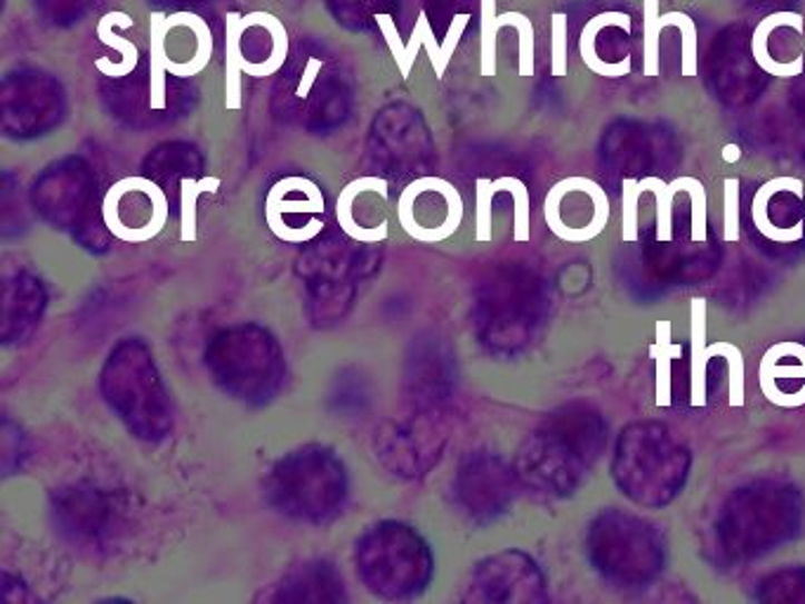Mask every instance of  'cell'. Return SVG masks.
<instances>
[{
	"instance_id": "cell-1",
	"label": "cell",
	"mask_w": 805,
	"mask_h": 604,
	"mask_svg": "<svg viewBox=\"0 0 805 604\" xmlns=\"http://www.w3.org/2000/svg\"><path fill=\"white\" fill-rule=\"evenodd\" d=\"M381 246L333 231L305 244L296 271L307 288V315L317 328L341 324L355 305L362 281L381 267Z\"/></svg>"
},
{
	"instance_id": "cell-2",
	"label": "cell",
	"mask_w": 805,
	"mask_h": 604,
	"mask_svg": "<svg viewBox=\"0 0 805 604\" xmlns=\"http://www.w3.org/2000/svg\"><path fill=\"white\" fill-rule=\"evenodd\" d=\"M100 389L132 437L161 442L173 433V402L145 340L126 338L111 349Z\"/></svg>"
},
{
	"instance_id": "cell-3",
	"label": "cell",
	"mask_w": 805,
	"mask_h": 604,
	"mask_svg": "<svg viewBox=\"0 0 805 604\" xmlns=\"http://www.w3.org/2000/svg\"><path fill=\"white\" fill-rule=\"evenodd\" d=\"M265 496L284 517L310 524L328 522L343 511L347 498L345 465L326 446H303L272 467Z\"/></svg>"
},
{
	"instance_id": "cell-4",
	"label": "cell",
	"mask_w": 805,
	"mask_h": 604,
	"mask_svg": "<svg viewBox=\"0 0 805 604\" xmlns=\"http://www.w3.org/2000/svg\"><path fill=\"white\" fill-rule=\"evenodd\" d=\"M208 374L225 395L261 406L284 385V353L267 328L237 324L215 334L206 349Z\"/></svg>"
},
{
	"instance_id": "cell-5",
	"label": "cell",
	"mask_w": 805,
	"mask_h": 604,
	"mask_svg": "<svg viewBox=\"0 0 805 604\" xmlns=\"http://www.w3.org/2000/svg\"><path fill=\"white\" fill-rule=\"evenodd\" d=\"M355 560L364 586L383 600L416 597L433 576L428 543L402 522L371 527L357 543Z\"/></svg>"
},
{
	"instance_id": "cell-6",
	"label": "cell",
	"mask_w": 805,
	"mask_h": 604,
	"mask_svg": "<svg viewBox=\"0 0 805 604\" xmlns=\"http://www.w3.org/2000/svg\"><path fill=\"white\" fill-rule=\"evenodd\" d=\"M444 444V408L409 406L406 414L379 427L373 452L387 473L402 479H419L440 463Z\"/></svg>"
},
{
	"instance_id": "cell-7",
	"label": "cell",
	"mask_w": 805,
	"mask_h": 604,
	"mask_svg": "<svg viewBox=\"0 0 805 604\" xmlns=\"http://www.w3.org/2000/svg\"><path fill=\"white\" fill-rule=\"evenodd\" d=\"M610 199L591 178H565L546 194V225L560 241L588 244L610 222Z\"/></svg>"
},
{
	"instance_id": "cell-8",
	"label": "cell",
	"mask_w": 805,
	"mask_h": 604,
	"mask_svg": "<svg viewBox=\"0 0 805 604\" xmlns=\"http://www.w3.org/2000/svg\"><path fill=\"white\" fill-rule=\"evenodd\" d=\"M400 225L411 237L438 244L449 239L461 225L463 201L454 185L442 178H419L411 182L397 201Z\"/></svg>"
},
{
	"instance_id": "cell-9",
	"label": "cell",
	"mask_w": 805,
	"mask_h": 604,
	"mask_svg": "<svg viewBox=\"0 0 805 604\" xmlns=\"http://www.w3.org/2000/svg\"><path fill=\"white\" fill-rule=\"evenodd\" d=\"M326 201L322 189L307 178L279 180L265 199V222L274 237L286 244L305 246L322 237Z\"/></svg>"
},
{
	"instance_id": "cell-10",
	"label": "cell",
	"mask_w": 805,
	"mask_h": 604,
	"mask_svg": "<svg viewBox=\"0 0 805 604\" xmlns=\"http://www.w3.org/2000/svg\"><path fill=\"white\" fill-rule=\"evenodd\" d=\"M50 513L57 532L84 548L102 545L119 522L116 503L90 484H69L55 489L50 496Z\"/></svg>"
},
{
	"instance_id": "cell-11",
	"label": "cell",
	"mask_w": 805,
	"mask_h": 604,
	"mask_svg": "<svg viewBox=\"0 0 805 604\" xmlns=\"http://www.w3.org/2000/svg\"><path fill=\"white\" fill-rule=\"evenodd\" d=\"M454 357L442 336L414 338L404 364V397L416 408H444L454 389Z\"/></svg>"
},
{
	"instance_id": "cell-12",
	"label": "cell",
	"mask_w": 805,
	"mask_h": 604,
	"mask_svg": "<svg viewBox=\"0 0 805 604\" xmlns=\"http://www.w3.org/2000/svg\"><path fill=\"white\" fill-rule=\"evenodd\" d=\"M102 216L116 239L126 244H145L166 227L170 204L164 189L154 180L145 178L140 194H137V204H132V208H126L124 204L105 197Z\"/></svg>"
},
{
	"instance_id": "cell-13",
	"label": "cell",
	"mask_w": 805,
	"mask_h": 604,
	"mask_svg": "<svg viewBox=\"0 0 805 604\" xmlns=\"http://www.w3.org/2000/svg\"><path fill=\"white\" fill-rule=\"evenodd\" d=\"M33 208L50 227L76 231L90 212L92 189L78 172H57L50 178L36 182L33 187Z\"/></svg>"
},
{
	"instance_id": "cell-14",
	"label": "cell",
	"mask_w": 805,
	"mask_h": 604,
	"mask_svg": "<svg viewBox=\"0 0 805 604\" xmlns=\"http://www.w3.org/2000/svg\"><path fill=\"white\" fill-rule=\"evenodd\" d=\"M48 307V294L41 279L29 271H17L3 284V324L0 338L6 345L27 343L41 326Z\"/></svg>"
},
{
	"instance_id": "cell-15",
	"label": "cell",
	"mask_w": 805,
	"mask_h": 604,
	"mask_svg": "<svg viewBox=\"0 0 805 604\" xmlns=\"http://www.w3.org/2000/svg\"><path fill=\"white\" fill-rule=\"evenodd\" d=\"M347 593L343 586V576L328 562H305L296 570L284 574L282 581L265 593L255 597V602H303V604H336L345 602Z\"/></svg>"
},
{
	"instance_id": "cell-16",
	"label": "cell",
	"mask_w": 805,
	"mask_h": 604,
	"mask_svg": "<svg viewBox=\"0 0 805 604\" xmlns=\"http://www.w3.org/2000/svg\"><path fill=\"white\" fill-rule=\"evenodd\" d=\"M645 76H659V36L666 27H678L683 36V76H697V27L685 12H659V0H645Z\"/></svg>"
},
{
	"instance_id": "cell-17",
	"label": "cell",
	"mask_w": 805,
	"mask_h": 604,
	"mask_svg": "<svg viewBox=\"0 0 805 604\" xmlns=\"http://www.w3.org/2000/svg\"><path fill=\"white\" fill-rule=\"evenodd\" d=\"M779 191H792L794 197L803 199V182L798 178H773L763 187H758L752 201V220L758 234H763L765 239H770L775 244H796L805 234L803 220H798L794 227H779L770 218V199L777 197Z\"/></svg>"
},
{
	"instance_id": "cell-18",
	"label": "cell",
	"mask_w": 805,
	"mask_h": 604,
	"mask_svg": "<svg viewBox=\"0 0 805 604\" xmlns=\"http://www.w3.org/2000/svg\"><path fill=\"white\" fill-rule=\"evenodd\" d=\"M605 27H619L624 33H631V29H634L631 27V17H628L626 12H602V14H596L593 19H588V24L583 27L581 38H579V52H581L583 65L591 69L596 76H602V78L631 76V71H634L631 55H626L624 60H619L615 65H607L602 57H598L596 36Z\"/></svg>"
},
{
	"instance_id": "cell-19",
	"label": "cell",
	"mask_w": 805,
	"mask_h": 604,
	"mask_svg": "<svg viewBox=\"0 0 805 604\" xmlns=\"http://www.w3.org/2000/svg\"><path fill=\"white\" fill-rule=\"evenodd\" d=\"M706 321L709 303L704 298L690 300V404L706 406V368H709V345H706Z\"/></svg>"
},
{
	"instance_id": "cell-20",
	"label": "cell",
	"mask_w": 805,
	"mask_h": 604,
	"mask_svg": "<svg viewBox=\"0 0 805 604\" xmlns=\"http://www.w3.org/2000/svg\"><path fill=\"white\" fill-rule=\"evenodd\" d=\"M777 27H792L798 33H803V17L798 12H775L770 17L760 19V24L754 31L752 38V50H754V60L756 65L768 73V76H777V78H794L803 73V57H796L794 62H775L768 50V38Z\"/></svg>"
},
{
	"instance_id": "cell-21",
	"label": "cell",
	"mask_w": 805,
	"mask_h": 604,
	"mask_svg": "<svg viewBox=\"0 0 805 604\" xmlns=\"http://www.w3.org/2000/svg\"><path fill=\"white\" fill-rule=\"evenodd\" d=\"M242 24H244V29L265 27L269 31V36H272V52H269L267 60L261 62V65H255V62H248L244 57L242 71H246V76H253V78H265V76L277 73L284 67L286 57H288V33H286L284 24H282V19H277L269 12H251V14H246L242 19Z\"/></svg>"
},
{
	"instance_id": "cell-22",
	"label": "cell",
	"mask_w": 805,
	"mask_h": 604,
	"mask_svg": "<svg viewBox=\"0 0 805 604\" xmlns=\"http://www.w3.org/2000/svg\"><path fill=\"white\" fill-rule=\"evenodd\" d=\"M166 14L151 12L149 14V107L154 111L166 109Z\"/></svg>"
},
{
	"instance_id": "cell-23",
	"label": "cell",
	"mask_w": 805,
	"mask_h": 604,
	"mask_svg": "<svg viewBox=\"0 0 805 604\" xmlns=\"http://www.w3.org/2000/svg\"><path fill=\"white\" fill-rule=\"evenodd\" d=\"M166 27L168 31L175 29V27H189L196 36V55L192 57V60L187 65H180V62H166V69L170 76H178V78H189V76H196L199 71L206 69L210 55H213V36H210V29L206 24V19H202L199 14L194 12H175L170 17H166Z\"/></svg>"
},
{
	"instance_id": "cell-24",
	"label": "cell",
	"mask_w": 805,
	"mask_h": 604,
	"mask_svg": "<svg viewBox=\"0 0 805 604\" xmlns=\"http://www.w3.org/2000/svg\"><path fill=\"white\" fill-rule=\"evenodd\" d=\"M132 24H135V19L128 17L126 12H109L100 19V24H97V38H100L105 46L119 50L124 55L121 65H109V60H105V57H100V60L95 62V67L100 69L105 76L121 78V76H128L137 67V48L132 43H128L126 38L114 36V27L130 29Z\"/></svg>"
},
{
	"instance_id": "cell-25",
	"label": "cell",
	"mask_w": 805,
	"mask_h": 604,
	"mask_svg": "<svg viewBox=\"0 0 805 604\" xmlns=\"http://www.w3.org/2000/svg\"><path fill=\"white\" fill-rule=\"evenodd\" d=\"M671 321H657L655 343L650 345V357L655 359V385H657V406H671V364L683 357V345L671 343Z\"/></svg>"
},
{
	"instance_id": "cell-26",
	"label": "cell",
	"mask_w": 805,
	"mask_h": 604,
	"mask_svg": "<svg viewBox=\"0 0 805 604\" xmlns=\"http://www.w3.org/2000/svg\"><path fill=\"white\" fill-rule=\"evenodd\" d=\"M242 14L239 12H227L225 17V105L227 109H239L242 107V36H244V24H242Z\"/></svg>"
},
{
	"instance_id": "cell-27",
	"label": "cell",
	"mask_w": 805,
	"mask_h": 604,
	"mask_svg": "<svg viewBox=\"0 0 805 604\" xmlns=\"http://www.w3.org/2000/svg\"><path fill=\"white\" fill-rule=\"evenodd\" d=\"M709 357H723L728 362V404L733 408H742L746 404V366L742 349L735 343L716 340L709 345Z\"/></svg>"
},
{
	"instance_id": "cell-28",
	"label": "cell",
	"mask_w": 805,
	"mask_h": 604,
	"mask_svg": "<svg viewBox=\"0 0 805 604\" xmlns=\"http://www.w3.org/2000/svg\"><path fill=\"white\" fill-rule=\"evenodd\" d=\"M671 191L678 194V191H687L690 194V239L695 244H701L706 241V237H709V199H706V189L704 185L697 180V178H676L671 182Z\"/></svg>"
},
{
	"instance_id": "cell-29",
	"label": "cell",
	"mask_w": 805,
	"mask_h": 604,
	"mask_svg": "<svg viewBox=\"0 0 805 604\" xmlns=\"http://www.w3.org/2000/svg\"><path fill=\"white\" fill-rule=\"evenodd\" d=\"M642 191H652L657 201V241L666 244L674 241V199L671 185H666L659 178H645L640 180Z\"/></svg>"
},
{
	"instance_id": "cell-30",
	"label": "cell",
	"mask_w": 805,
	"mask_h": 604,
	"mask_svg": "<svg viewBox=\"0 0 805 604\" xmlns=\"http://www.w3.org/2000/svg\"><path fill=\"white\" fill-rule=\"evenodd\" d=\"M220 187L218 178H185L180 180V208H183V239H194V227H196V199L202 197L204 191H215Z\"/></svg>"
},
{
	"instance_id": "cell-31",
	"label": "cell",
	"mask_w": 805,
	"mask_h": 604,
	"mask_svg": "<svg viewBox=\"0 0 805 604\" xmlns=\"http://www.w3.org/2000/svg\"><path fill=\"white\" fill-rule=\"evenodd\" d=\"M516 27L520 33V76H534V27L522 12H503L497 17V31Z\"/></svg>"
},
{
	"instance_id": "cell-32",
	"label": "cell",
	"mask_w": 805,
	"mask_h": 604,
	"mask_svg": "<svg viewBox=\"0 0 805 604\" xmlns=\"http://www.w3.org/2000/svg\"><path fill=\"white\" fill-rule=\"evenodd\" d=\"M779 378L787 380H805V359H801L798 364H782V355L779 347L773 345L768 353L763 355L760 366H758V385L760 393L765 387H770L773 383H777Z\"/></svg>"
},
{
	"instance_id": "cell-33",
	"label": "cell",
	"mask_w": 805,
	"mask_h": 604,
	"mask_svg": "<svg viewBox=\"0 0 805 604\" xmlns=\"http://www.w3.org/2000/svg\"><path fill=\"white\" fill-rule=\"evenodd\" d=\"M482 3V19H480V29H482V76H494L497 73V0H480Z\"/></svg>"
},
{
	"instance_id": "cell-34",
	"label": "cell",
	"mask_w": 805,
	"mask_h": 604,
	"mask_svg": "<svg viewBox=\"0 0 805 604\" xmlns=\"http://www.w3.org/2000/svg\"><path fill=\"white\" fill-rule=\"evenodd\" d=\"M621 239L626 244H634L638 241V201L645 191L634 178H626L621 182Z\"/></svg>"
},
{
	"instance_id": "cell-35",
	"label": "cell",
	"mask_w": 805,
	"mask_h": 604,
	"mask_svg": "<svg viewBox=\"0 0 805 604\" xmlns=\"http://www.w3.org/2000/svg\"><path fill=\"white\" fill-rule=\"evenodd\" d=\"M333 402L338 404V412L345 414H362L364 406L369 402V389L362 376H352V378H338L336 383V393H333Z\"/></svg>"
},
{
	"instance_id": "cell-36",
	"label": "cell",
	"mask_w": 805,
	"mask_h": 604,
	"mask_svg": "<svg viewBox=\"0 0 805 604\" xmlns=\"http://www.w3.org/2000/svg\"><path fill=\"white\" fill-rule=\"evenodd\" d=\"M501 191H508L516 201V241H529V191L518 178H499L494 180Z\"/></svg>"
},
{
	"instance_id": "cell-37",
	"label": "cell",
	"mask_w": 805,
	"mask_h": 604,
	"mask_svg": "<svg viewBox=\"0 0 805 604\" xmlns=\"http://www.w3.org/2000/svg\"><path fill=\"white\" fill-rule=\"evenodd\" d=\"M723 239L728 244L739 241V180L728 178L723 182Z\"/></svg>"
},
{
	"instance_id": "cell-38",
	"label": "cell",
	"mask_w": 805,
	"mask_h": 604,
	"mask_svg": "<svg viewBox=\"0 0 805 604\" xmlns=\"http://www.w3.org/2000/svg\"><path fill=\"white\" fill-rule=\"evenodd\" d=\"M551 73L562 78L567 76V14L556 12L551 17Z\"/></svg>"
},
{
	"instance_id": "cell-39",
	"label": "cell",
	"mask_w": 805,
	"mask_h": 604,
	"mask_svg": "<svg viewBox=\"0 0 805 604\" xmlns=\"http://www.w3.org/2000/svg\"><path fill=\"white\" fill-rule=\"evenodd\" d=\"M376 22H379V29L383 33V38L390 46V52L392 57H395V62L400 67V73L406 78L411 73V67H409V60H406V46L402 43V38L397 33V27L395 22H392L390 14H376Z\"/></svg>"
},
{
	"instance_id": "cell-40",
	"label": "cell",
	"mask_w": 805,
	"mask_h": 604,
	"mask_svg": "<svg viewBox=\"0 0 805 604\" xmlns=\"http://www.w3.org/2000/svg\"><path fill=\"white\" fill-rule=\"evenodd\" d=\"M22 458H24V437L22 433L17 430V439L12 444V435L8 427L3 425V471L6 475H12L14 467L22 465Z\"/></svg>"
},
{
	"instance_id": "cell-41",
	"label": "cell",
	"mask_w": 805,
	"mask_h": 604,
	"mask_svg": "<svg viewBox=\"0 0 805 604\" xmlns=\"http://www.w3.org/2000/svg\"><path fill=\"white\" fill-rule=\"evenodd\" d=\"M468 22H470V14H457L454 22H451L444 43H442V62H444V67L449 65L451 57H454V50H457V46L461 41V36H463Z\"/></svg>"
},
{
	"instance_id": "cell-42",
	"label": "cell",
	"mask_w": 805,
	"mask_h": 604,
	"mask_svg": "<svg viewBox=\"0 0 805 604\" xmlns=\"http://www.w3.org/2000/svg\"><path fill=\"white\" fill-rule=\"evenodd\" d=\"M428 22V14L421 12L419 19H416V27H414V33H411V41L406 46V60H409V67H414L416 57H419V50L423 46V27Z\"/></svg>"
},
{
	"instance_id": "cell-43",
	"label": "cell",
	"mask_w": 805,
	"mask_h": 604,
	"mask_svg": "<svg viewBox=\"0 0 805 604\" xmlns=\"http://www.w3.org/2000/svg\"><path fill=\"white\" fill-rule=\"evenodd\" d=\"M320 71H322V62H320V60H310V62H307L305 78H303V83H301L298 90H296V95L301 97V100H307V97H310V88H312L314 78H317Z\"/></svg>"
},
{
	"instance_id": "cell-44",
	"label": "cell",
	"mask_w": 805,
	"mask_h": 604,
	"mask_svg": "<svg viewBox=\"0 0 805 604\" xmlns=\"http://www.w3.org/2000/svg\"><path fill=\"white\" fill-rule=\"evenodd\" d=\"M739 156H742V151H739L737 145H728L723 149V159L725 161H739Z\"/></svg>"
}]
</instances>
